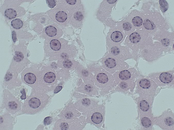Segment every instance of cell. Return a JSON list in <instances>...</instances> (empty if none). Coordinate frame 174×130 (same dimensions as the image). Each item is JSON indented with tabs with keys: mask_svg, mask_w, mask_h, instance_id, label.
I'll use <instances>...</instances> for the list:
<instances>
[{
	"mask_svg": "<svg viewBox=\"0 0 174 130\" xmlns=\"http://www.w3.org/2000/svg\"><path fill=\"white\" fill-rule=\"evenodd\" d=\"M11 24L14 28L19 29L22 27L23 23L21 20L18 18H16L12 21Z\"/></svg>",
	"mask_w": 174,
	"mask_h": 130,
	"instance_id": "obj_16",
	"label": "cell"
},
{
	"mask_svg": "<svg viewBox=\"0 0 174 130\" xmlns=\"http://www.w3.org/2000/svg\"><path fill=\"white\" fill-rule=\"evenodd\" d=\"M48 7L50 8H54L56 5V2L55 0H46Z\"/></svg>",
	"mask_w": 174,
	"mask_h": 130,
	"instance_id": "obj_26",
	"label": "cell"
},
{
	"mask_svg": "<svg viewBox=\"0 0 174 130\" xmlns=\"http://www.w3.org/2000/svg\"><path fill=\"white\" fill-rule=\"evenodd\" d=\"M143 25L145 28L148 30H153L155 28L154 24L148 19L144 20Z\"/></svg>",
	"mask_w": 174,
	"mask_h": 130,
	"instance_id": "obj_17",
	"label": "cell"
},
{
	"mask_svg": "<svg viewBox=\"0 0 174 130\" xmlns=\"http://www.w3.org/2000/svg\"><path fill=\"white\" fill-rule=\"evenodd\" d=\"M140 107L142 111L146 112L149 109V105L146 101L143 100L140 103Z\"/></svg>",
	"mask_w": 174,
	"mask_h": 130,
	"instance_id": "obj_19",
	"label": "cell"
},
{
	"mask_svg": "<svg viewBox=\"0 0 174 130\" xmlns=\"http://www.w3.org/2000/svg\"><path fill=\"white\" fill-rule=\"evenodd\" d=\"M103 109L100 112L99 111L95 112L91 116V120L94 124H102L104 119V112Z\"/></svg>",
	"mask_w": 174,
	"mask_h": 130,
	"instance_id": "obj_5",
	"label": "cell"
},
{
	"mask_svg": "<svg viewBox=\"0 0 174 130\" xmlns=\"http://www.w3.org/2000/svg\"><path fill=\"white\" fill-rule=\"evenodd\" d=\"M66 1L68 3L72 5L75 4L76 1V0H66Z\"/></svg>",
	"mask_w": 174,
	"mask_h": 130,
	"instance_id": "obj_35",
	"label": "cell"
},
{
	"mask_svg": "<svg viewBox=\"0 0 174 130\" xmlns=\"http://www.w3.org/2000/svg\"><path fill=\"white\" fill-rule=\"evenodd\" d=\"M123 38V34L120 32L116 31L112 32L108 38V43H110V45L112 43H120Z\"/></svg>",
	"mask_w": 174,
	"mask_h": 130,
	"instance_id": "obj_3",
	"label": "cell"
},
{
	"mask_svg": "<svg viewBox=\"0 0 174 130\" xmlns=\"http://www.w3.org/2000/svg\"><path fill=\"white\" fill-rule=\"evenodd\" d=\"M100 71L96 75L98 86L102 90L107 91L112 87L114 79L110 73L101 67Z\"/></svg>",
	"mask_w": 174,
	"mask_h": 130,
	"instance_id": "obj_2",
	"label": "cell"
},
{
	"mask_svg": "<svg viewBox=\"0 0 174 130\" xmlns=\"http://www.w3.org/2000/svg\"><path fill=\"white\" fill-rule=\"evenodd\" d=\"M141 122L143 126L146 128L149 127L151 124L150 120L146 117H144L142 119Z\"/></svg>",
	"mask_w": 174,
	"mask_h": 130,
	"instance_id": "obj_21",
	"label": "cell"
},
{
	"mask_svg": "<svg viewBox=\"0 0 174 130\" xmlns=\"http://www.w3.org/2000/svg\"><path fill=\"white\" fill-rule=\"evenodd\" d=\"M67 18V15L66 13L63 11L58 12L56 14L55 18L59 22L63 23L65 22Z\"/></svg>",
	"mask_w": 174,
	"mask_h": 130,
	"instance_id": "obj_9",
	"label": "cell"
},
{
	"mask_svg": "<svg viewBox=\"0 0 174 130\" xmlns=\"http://www.w3.org/2000/svg\"><path fill=\"white\" fill-rule=\"evenodd\" d=\"M132 22L134 26L139 27L142 24L143 20L141 17L138 16H136L133 18Z\"/></svg>",
	"mask_w": 174,
	"mask_h": 130,
	"instance_id": "obj_18",
	"label": "cell"
},
{
	"mask_svg": "<svg viewBox=\"0 0 174 130\" xmlns=\"http://www.w3.org/2000/svg\"><path fill=\"white\" fill-rule=\"evenodd\" d=\"M55 75L54 73L52 72H49L45 75L44 78L45 82L50 83L55 81Z\"/></svg>",
	"mask_w": 174,
	"mask_h": 130,
	"instance_id": "obj_11",
	"label": "cell"
},
{
	"mask_svg": "<svg viewBox=\"0 0 174 130\" xmlns=\"http://www.w3.org/2000/svg\"><path fill=\"white\" fill-rule=\"evenodd\" d=\"M4 14L6 17L11 19L15 18L17 15L16 11L12 8H9L6 10Z\"/></svg>",
	"mask_w": 174,
	"mask_h": 130,
	"instance_id": "obj_14",
	"label": "cell"
},
{
	"mask_svg": "<svg viewBox=\"0 0 174 130\" xmlns=\"http://www.w3.org/2000/svg\"><path fill=\"white\" fill-rule=\"evenodd\" d=\"M12 38L14 42H15L16 39V32L14 31H13L12 32Z\"/></svg>",
	"mask_w": 174,
	"mask_h": 130,
	"instance_id": "obj_33",
	"label": "cell"
},
{
	"mask_svg": "<svg viewBox=\"0 0 174 130\" xmlns=\"http://www.w3.org/2000/svg\"><path fill=\"white\" fill-rule=\"evenodd\" d=\"M14 57L15 59L17 61H20L22 59L23 56V54L21 52H17L16 53Z\"/></svg>",
	"mask_w": 174,
	"mask_h": 130,
	"instance_id": "obj_27",
	"label": "cell"
},
{
	"mask_svg": "<svg viewBox=\"0 0 174 130\" xmlns=\"http://www.w3.org/2000/svg\"><path fill=\"white\" fill-rule=\"evenodd\" d=\"M28 104L30 108L35 109L39 107L41 104V102L38 98L33 97L30 99L29 101Z\"/></svg>",
	"mask_w": 174,
	"mask_h": 130,
	"instance_id": "obj_7",
	"label": "cell"
},
{
	"mask_svg": "<svg viewBox=\"0 0 174 130\" xmlns=\"http://www.w3.org/2000/svg\"><path fill=\"white\" fill-rule=\"evenodd\" d=\"M51 48L54 51H58L61 47V44L60 42L56 39H53L51 41L50 43Z\"/></svg>",
	"mask_w": 174,
	"mask_h": 130,
	"instance_id": "obj_13",
	"label": "cell"
},
{
	"mask_svg": "<svg viewBox=\"0 0 174 130\" xmlns=\"http://www.w3.org/2000/svg\"><path fill=\"white\" fill-rule=\"evenodd\" d=\"M62 88V86H57L55 89L54 93H57L60 91Z\"/></svg>",
	"mask_w": 174,
	"mask_h": 130,
	"instance_id": "obj_32",
	"label": "cell"
},
{
	"mask_svg": "<svg viewBox=\"0 0 174 130\" xmlns=\"http://www.w3.org/2000/svg\"><path fill=\"white\" fill-rule=\"evenodd\" d=\"M128 84L126 82H121L119 85V87L121 88L125 89L127 88L128 87Z\"/></svg>",
	"mask_w": 174,
	"mask_h": 130,
	"instance_id": "obj_30",
	"label": "cell"
},
{
	"mask_svg": "<svg viewBox=\"0 0 174 130\" xmlns=\"http://www.w3.org/2000/svg\"><path fill=\"white\" fill-rule=\"evenodd\" d=\"M102 64L103 67L110 73H113L117 70L127 68L128 67L126 63L110 54H108L104 57L102 60Z\"/></svg>",
	"mask_w": 174,
	"mask_h": 130,
	"instance_id": "obj_1",
	"label": "cell"
},
{
	"mask_svg": "<svg viewBox=\"0 0 174 130\" xmlns=\"http://www.w3.org/2000/svg\"><path fill=\"white\" fill-rule=\"evenodd\" d=\"M159 3L162 11L164 12L166 11L168 8V4L166 1L160 0L159 1Z\"/></svg>",
	"mask_w": 174,
	"mask_h": 130,
	"instance_id": "obj_20",
	"label": "cell"
},
{
	"mask_svg": "<svg viewBox=\"0 0 174 130\" xmlns=\"http://www.w3.org/2000/svg\"><path fill=\"white\" fill-rule=\"evenodd\" d=\"M46 34L49 36L54 37L56 35L57 33V30L54 26H49L45 28V30Z\"/></svg>",
	"mask_w": 174,
	"mask_h": 130,
	"instance_id": "obj_10",
	"label": "cell"
},
{
	"mask_svg": "<svg viewBox=\"0 0 174 130\" xmlns=\"http://www.w3.org/2000/svg\"><path fill=\"white\" fill-rule=\"evenodd\" d=\"M139 85L140 87L143 89H147L151 87V82L147 79H143L139 82Z\"/></svg>",
	"mask_w": 174,
	"mask_h": 130,
	"instance_id": "obj_15",
	"label": "cell"
},
{
	"mask_svg": "<svg viewBox=\"0 0 174 130\" xmlns=\"http://www.w3.org/2000/svg\"><path fill=\"white\" fill-rule=\"evenodd\" d=\"M166 124L169 126H171L174 124L173 120L170 117H168L165 120Z\"/></svg>",
	"mask_w": 174,
	"mask_h": 130,
	"instance_id": "obj_24",
	"label": "cell"
},
{
	"mask_svg": "<svg viewBox=\"0 0 174 130\" xmlns=\"http://www.w3.org/2000/svg\"><path fill=\"white\" fill-rule=\"evenodd\" d=\"M75 18L78 21H80L82 20L83 18V16L81 12H78L75 14Z\"/></svg>",
	"mask_w": 174,
	"mask_h": 130,
	"instance_id": "obj_23",
	"label": "cell"
},
{
	"mask_svg": "<svg viewBox=\"0 0 174 130\" xmlns=\"http://www.w3.org/2000/svg\"><path fill=\"white\" fill-rule=\"evenodd\" d=\"M160 81L164 84H168L171 82L173 79L172 74L168 72H163L159 76Z\"/></svg>",
	"mask_w": 174,
	"mask_h": 130,
	"instance_id": "obj_6",
	"label": "cell"
},
{
	"mask_svg": "<svg viewBox=\"0 0 174 130\" xmlns=\"http://www.w3.org/2000/svg\"><path fill=\"white\" fill-rule=\"evenodd\" d=\"M68 126L67 124L65 123H62L60 126V127L62 129H66L68 128Z\"/></svg>",
	"mask_w": 174,
	"mask_h": 130,
	"instance_id": "obj_34",
	"label": "cell"
},
{
	"mask_svg": "<svg viewBox=\"0 0 174 130\" xmlns=\"http://www.w3.org/2000/svg\"><path fill=\"white\" fill-rule=\"evenodd\" d=\"M72 65L71 61L68 60H66L63 62V66L66 68H69L72 66Z\"/></svg>",
	"mask_w": 174,
	"mask_h": 130,
	"instance_id": "obj_28",
	"label": "cell"
},
{
	"mask_svg": "<svg viewBox=\"0 0 174 130\" xmlns=\"http://www.w3.org/2000/svg\"><path fill=\"white\" fill-rule=\"evenodd\" d=\"M8 106L11 109L15 110L17 107V104L13 101L10 102L8 103Z\"/></svg>",
	"mask_w": 174,
	"mask_h": 130,
	"instance_id": "obj_25",
	"label": "cell"
},
{
	"mask_svg": "<svg viewBox=\"0 0 174 130\" xmlns=\"http://www.w3.org/2000/svg\"><path fill=\"white\" fill-rule=\"evenodd\" d=\"M52 118L51 117L48 116L46 117L44 121V123L45 125H48L52 122Z\"/></svg>",
	"mask_w": 174,
	"mask_h": 130,
	"instance_id": "obj_29",
	"label": "cell"
},
{
	"mask_svg": "<svg viewBox=\"0 0 174 130\" xmlns=\"http://www.w3.org/2000/svg\"><path fill=\"white\" fill-rule=\"evenodd\" d=\"M25 81L27 83L30 84H32L35 82L36 77V76L33 73H29L26 74L24 76Z\"/></svg>",
	"mask_w": 174,
	"mask_h": 130,
	"instance_id": "obj_8",
	"label": "cell"
},
{
	"mask_svg": "<svg viewBox=\"0 0 174 130\" xmlns=\"http://www.w3.org/2000/svg\"><path fill=\"white\" fill-rule=\"evenodd\" d=\"M123 26L124 29L127 31L130 30L132 27L131 24L128 22H126L124 23Z\"/></svg>",
	"mask_w": 174,
	"mask_h": 130,
	"instance_id": "obj_22",
	"label": "cell"
},
{
	"mask_svg": "<svg viewBox=\"0 0 174 130\" xmlns=\"http://www.w3.org/2000/svg\"><path fill=\"white\" fill-rule=\"evenodd\" d=\"M133 69H129L127 70H124L116 72L114 76H118V77L121 81L127 80L131 78L132 71Z\"/></svg>",
	"mask_w": 174,
	"mask_h": 130,
	"instance_id": "obj_4",
	"label": "cell"
},
{
	"mask_svg": "<svg viewBox=\"0 0 174 130\" xmlns=\"http://www.w3.org/2000/svg\"><path fill=\"white\" fill-rule=\"evenodd\" d=\"M129 38L131 43L135 44L138 43L140 41L141 37L139 33L137 32H134L130 35Z\"/></svg>",
	"mask_w": 174,
	"mask_h": 130,
	"instance_id": "obj_12",
	"label": "cell"
},
{
	"mask_svg": "<svg viewBox=\"0 0 174 130\" xmlns=\"http://www.w3.org/2000/svg\"><path fill=\"white\" fill-rule=\"evenodd\" d=\"M21 93L22 94V96H21V98L22 99H25L26 98V95L25 91L24 89L21 91Z\"/></svg>",
	"mask_w": 174,
	"mask_h": 130,
	"instance_id": "obj_31",
	"label": "cell"
}]
</instances>
